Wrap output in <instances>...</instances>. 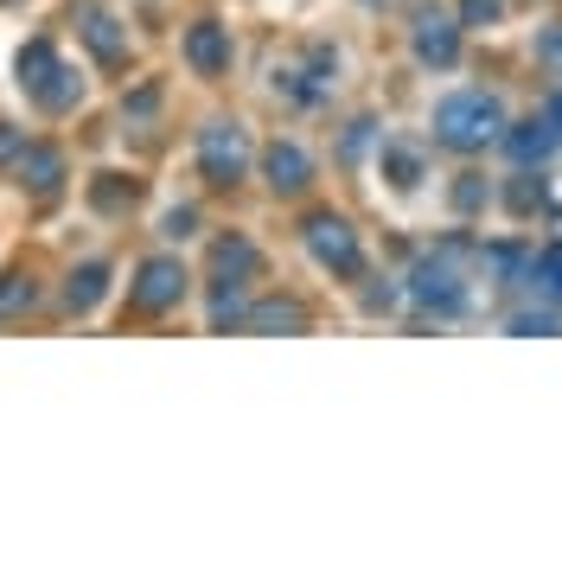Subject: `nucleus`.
Segmentation results:
<instances>
[{
	"mask_svg": "<svg viewBox=\"0 0 562 562\" xmlns=\"http://www.w3.org/2000/svg\"><path fill=\"white\" fill-rule=\"evenodd\" d=\"M498 128H505V109H498V97H486V90H454V97L435 103V135L448 140V147H460V154L498 140Z\"/></svg>",
	"mask_w": 562,
	"mask_h": 562,
	"instance_id": "1",
	"label": "nucleus"
},
{
	"mask_svg": "<svg viewBox=\"0 0 562 562\" xmlns=\"http://www.w3.org/2000/svg\"><path fill=\"white\" fill-rule=\"evenodd\" d=\"M244 167H249V135L237 128V122H217V128L199 135V173H205L211 186L244 179Z\"/></svg>",
	"mask_w": 562,
	"mask_h": 562,
	"instance_id": "2",
	"label": "nucleus"
},
{
	"mask_svg": "<svg viewBox=\"0 0 562 562\" xmlns=\"http://www.w3.org/2000/svg\"><path fill=\"white\" fill-rule=\"evenodd\" d=\"M307 249H314L319 269H333V276H358V269H364L358 237H351L346 217H314V224H307Z\"/></svg>",
	"mask_w": 562,
	"mask_h": 562,
	"instance_id": "3",
	"label": "nucleus"
},
{
	"mask_svg": "<svg viewBox=\"0 0 562 562\" xmlns=\"http://www.w3.org/2000/svg\"><path fill=\"white\" fill-rule=\"evenodd\" d=\"M179 294H186V269H179L173 256H154V262H140V276H135V301L147 307V314L173 307Z\"/></svg>",
	"mask_w": 562,
	"mask_h": 562,
	"instance_id": "4",
	"label": "nucleus"
},
{
	"mask_svg": "<svg viewBox=\"0 0 562 562\" xmlns=\"http://www.w3.org/2000/svg\"><path fill=\"white\" fill-rule=\"evenodd\" d=\"M409 294H416L422 307H435V314H460L467 307V288H460V276L448 262H422L416 281H409Z\"/></svg>",
	"mask_w": 562,
	"mask_h": 562,
	"instance_id": "5",
	"label": "nucleus"
},
{
	"mask_svg": "<svg viewBox=\"0 0 562 562\" xmlns=\"http://www.w3.org/2000/svg\"><path fill=\"white\" fill-rule=\"evenodd\" d=\"M262 173H269V186H276V192H301V186L314 179V160H307L294 140H276V147L262 154Z\"/></svg>",
	"mask_w": 562,
	"mask_h": 562,
	"instance_id": "6",
	"label": "nucleus"
},
{
	"mask_svg": "<svg viewBox=\"0 0 562 562\" xmlns=\"http://www.w3.org/2000/svg\"><path fill=\"white\" fill-rule=\"evenodd\" d=\"M186 65L205 70V77H211V70H224V65H231V33H224V26H211V20H205V26H192V33H186Z\"/></svg>",
	"mask_w": 562,
	"mask_h": 562,
	"instance_id": "7",
	"label": "nucleus"
},
{
	"mask_svg": "<svg viewBox=\"0 0 562 562\" xmlns=\"http://www.w3.org/2000/svg\"><path fill=\"white\" fill-rule=\"evenodd\" d=\"M557 122H550V115H543V122H518V128H512V135H505V147H512V160H518V167H530V160H550V154H557Z\"/></svg>",
	"mask_w": 562,
	"mask_h": 562,
	"instance_id": "8",
	"label": "nucleus"
},
{
	"mask_svg": "<svg viewBox=\"0 0 562 562\" xmlns=\"http://www.w3.org/2000/svg\"><path fill=\"white\" fill-rule=\"evenodd\" d=\"M416 52H422V65H454L460 58V38H454V26L441 20V13H422V26H416Z\"/></svg>",
	"mask_w": 562,
	"mask_h": 562,
	"instance_id": "9",
	"label": "nucleus"
},
{
	"mask_svg": "<svg viewBox=\"0 0 562 562\" xmlns=\"http://www.w3.org/2000/svg\"><path fill=\"white\" fill-rule=\"evenodd\" d=\"M378 173L396 186V192H416V179H422V154L416 147H403V140H390L384 147V160H378Z\"/></svg>",
	"mask_w": 562,
	"mask_h": 562,
	"instance_id": "10",
	"label": "nucleus"
},
{
	"mask_svg": "<svg viewBox=\"0 0 562 562\" xmlns=\"http://www.w3.org/2000/svg\"><path fill=\"white\" fill-rule=\"evenodd\" d=\"M103 294H109V269H103V262H83V269L70 276V288H65V301L77 307V314H90Z\"/></svg>",
	"mask_w": 562,
	"mask_h": 562,
	"instance_id": "11",
	"label": "nucleus"
},
{
	"mask_svg": "<svg viewBox=\"0 0 562 562\" xmlns=\"http://www.w3.org/2000/svg\"><path fill=\"white\" fill-rule=\"evenodd\" d=\"M38 97H45V109H70V103H83V70L52 65V77L38 83Z\"/></svg>",
	"mask_w": 562,
	"mask_h": 562,
	"instance_id": "12",
	"label": "nucleus"
},
{
	"mask_svg": "<svg viewBox=\"0 0 562 562\" xmlns=\"http://www.w3.org/2000/svg\"><path fill=\"white\" fill-rule=\"evenodd\" d=\"M83 38H90V45H97L103 58H122V52H128V33H122V26H115L109 13H97V7L83 13Z\"/></svg>",
	"mask_w": 562,
	"mask_h": 562,
	"instance_id": "13",
	"label": "nucleus"
},
{
	"mask_svg": "<svg viewBox=\"0 0 562 562\" xmlns=\"http://www.w3.org/2000/svg\"><path fill=\"white\" fill-rule=\"evenodd\" d=\"M249 326H262V333H301L307 314H301L294 301H269V307H256V314H249Z\"/></svg>",
	"mask_w": 562,
	"mask_h": 562,
	"instance_id": "14",
	"label": "nucleus"
},
{
	"mask_svg": "<svg viewBox=\"0 0 562 562\" xmlns=\"http://www.w3.org/2000/svg\"><path fill=\"white\" fill-rule=\"evenodd\" d=\"M20 173L33 179L38 192H52V186H58V173H65V160H58V154H52V147H33V154H26V160H20Z\"/></svg>",
	"mask_w": 562,
	"mask_h": 562,
	"instance_id": "15",
	"label": "nucleus"
},
{
	"mask_svg": "<svg viewBox=\"0 0 562 562\" xmlns=\"http://www.w3.org/2000/svg\"><path fill=\"white\" fill-rule=\"evenodd\" d=\"M249 269H256V249H249L244 237H231V244H217V276H224V281L249 276Z\"/></svg>",
	"mask_w": 562,
	"mask_h": 562,
	"instance_id": "16",
	"label": "nucleus"
},
{
	"mask_svg": "<svg viewBox=\"0 0 562 562\" xmlns=\"http://www.w3.org/2000/svg\"><path fill=\"white\" fill-rule=\"evenodd\" d=\"M52 65H58V58H52V45H45V38H33V45H26V52H20V83H45V77H52Z\"/></svg>",
	"mask_w": 562,
	"mask_h": 562,
	"instance_id": "17",
	"label": "nucleus"
},
{
	"mask_svg": "<svg viewBox=\"0 0 562 562\" xmlns=\"http://www.w3.org/2000/svg\"><path fill=\"white\" fill-rule=\"evenodd\" d=\"M530 276H537V288H543V294H557V301H562V244L543 249V256L530 262Z\"/></svg>",
	"mask_w": 562,
	"mask_h": 562,
	"instance_id": "18",
	"label": "nucleus"
},
{
	"mask_svg": "<svg viewBox=\"0 0 562 562\" xmlns=\"http://www.w3.org/2000/svg\"><path fill=\"white\" fill-rule=\"evenodd\" d=\"M460 13H467V26H492L505 13V0H460Z\"/></svg>",
	"mask_w": 562,
	"mask_h": 562,
	"instance_id": "19",
	"label": "nucleus"
},
{
	"mask_svg": "<svg viewBox=\"0 0 562 562\" xmlns=\"http://www.w3.org/2000/svg\"><path fill=\"white\" fill-rule=\"evenodd\" d=\"M537 199H543V186H537V179H518V186H512V205H518V211H530Z\"/></svg>",
	"mask_w": 562,
	"mask_h": 562,
	"instance_id": "20",
	"label": "nucleus"
},
{
	"mask_svg": "<svg viewBox=\"0 0 562 562\" xmlns=\"http://www.w3.org/2000/svg\"><path fill=\"white\" fill-rule=\"evenodd\" d=\"M512 333H557V319L550 314H518L512 319Z\"/></svg>",
	"mask_w": 562,
	"mask_h": 562,
	"instance_id": "21",
	"label": "nucleus"
},
{
	"mask_svg": "<svg viewBox=\"0 0 562 562\" xmlns=\"http://www.w3.org/2000/svg\"><path fill=\"white\" fill-rule=\"evenodd\" d=\"M454 199H460V211H473V205H480V199H486V186H480V179H467V186H460Z\"/></svg>",
	"mask_w": 562,
	"mask_h": 562,
	"instance_id": "22",
	"label": "nucleus"
},
{
	"mask_svg": "<svg viewBox=\"0 0 562 562\" xmlns=\"http://www.w3.org/2000/svg\"><path fill=\"white\" fill-rule=\"evenodd\" d=\"M167 237H192V211H167Z\"/></svg>",
	"mask_w": 562,
	"mask_h": 562,
	"instance_id": "23",
	"label": "nucleus"
},
{
	"mask_svg": "<svg viewBox=\"0 0 562 562\" xmlns=\"http://www.w3.org/2000/svg\"><path fill=\"white\" fill-rule=\"evenodd\" d=\"M537 52H543L550 65H562V33H543V38H537Z\"/></svg>",
	"mask_w": 562,
	"mask_h": 562,
	"instance_id": "24",
	"label": "nucleus"
},
{
	"mask_svg": "<svg viewBox=\"0 0 562 562\" xmlns=\"http://www.w3.org/2000/svg\"><path fill=\"white\" fill-rule=\"evenodd\" d=\"M13 147H20V135H0V160H7V154H13Z\"/></svg>",
	"mask_w": 562,
	"mask_h": 562,
	"instance_id": "25",
	"label": "nucleus"
},
{
	"mask_svg": "<svg viewBox=\"0 0 562 562\" xmlns=\"http://www.w3.org/2000/svg\"><path fill=\"white\" fill-rule=\"evenodd\" d=\"M550 122H562V97H557V103H550Z\"/></svg>",
	"mask_w": 562,
	"mask_h": 562,
	"instance_id": "26",
	"label": "nucleus"
}]
</instances>
